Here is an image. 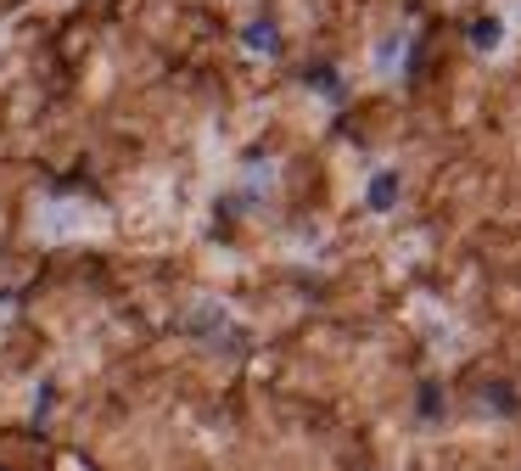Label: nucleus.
<instances>
[{
  "mask_svg": "<svg viewBox=\"0 0 521 471\" xmlns=\"http://www.w3.org/2000/svg\"><path fill=\"white\" fill-rule=\"evenodd\" d=\"M398 202V174H376V186H370V208H393Z\"/></svg>",
  "mask_w": 521,
  "mask_h": 471,
  "instance_id": "nucleus-2",
  "label": "nucleus"
},
{
  "mask_svg": "<svg viewBox=\"0 0 521 471\" xmlns=\"http://www.w3.org/2000/svg\"><path fill=\"white\" fill-rule=\"evenodd\" d=\"M241 40H247V51H264V57H275V51H281V29H275V23H247V34H241Z\"/></svg>",
  "mask_w": 521,
  "mask_h": 471,
  "instance_id": "nucleus-1",
  "label": "nucleus"
},
{
  "mask_svg": "<svg viewBox=\"0 0 521 471\" xmlns=\"http://www.w3.org/2000/svg\"><path fill=\"white\" fill-rule=\"evenodd\" d=\"M499 34H505V29H499L493 17H482L477 29H471V45H477V51H488V45H499Z\"/></svg>",
  "mask_w": 521,
  "mask_h": 471,
  "instance_id": "nucleus-3",
  "label": "nucleus"
}]
</instances>
